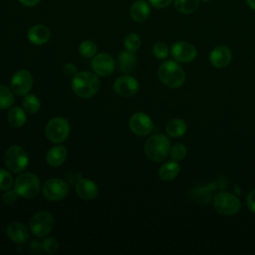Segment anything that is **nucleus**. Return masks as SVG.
<instances>
[{"mask_svg": "<svg viewBox=\"0 0 255 255\" xmlns=\"http://www.w3.org/2000/svg\"><path fill=\"white\" fill-rule=\"evenodd\" d=\"M170 55L178 63H189L196 58L197 51L192 44L185 41H178L171 46Z\"/></svg>", "mask_w": 255, "mask_h": 255, "instance_id": "10", "label": "nucleus"}, {"mask_svg": "<svg viewBox=\"0 0 255 255\" xmlns=\"http://www.w3.org/2000/svg\"><path fill=\"white\" fill-rule=\"evenodd\" d=\"M173 2V0H148V3L156 8V9H163L168 7L171 3Z\"/></svg>", "mask_w": 255, "mask_h": 255, "instance_id": "35", "label": "nucleus"}, {"mask_svg": "<svg viewBox=\"0 0 255 255\" xmlns=\"http://www.w3.org/2000/svg\"><path fill=\"white\" fill-rule=\"evenodd\" d=\"M174 8L181 14H192L199 8V0H173Z\"/></svg>", "mask_w": 255, "mask_h": 255, "instance_id": "24", "label": "nucleus"}, {"mask_svg": "<svg viewBox=\"0 0 255 255\" xmlns=\"http://www.w3.org/2000/svg\"><path fill=\"white\" fill-rule=\"evenodd\" d=\"M140 37L136 33H129L124 39V45L127 51L134 53L140 47Z\"/></svg>", "mask_w": 255, "mask_h": 255, "instance_id": "28", "label": "nucleus"}, {"mask_svg": "<svg viewBox=\"0 0 255 255\" xmlns=\"http://www.w3.org/2000/svg\"><path fill=\"white\" fill-rule=\"evenodd\" d=\"M33 86V77L27 70L17 71L11 79V90L18 96L27 95Z\"/></svg>", "mask_w": 255, "mask_h": 255, "instance_id": "11", "label": "nucleus"}, {"mask_svg": "<svg viewBox=\"0 0 255 255\" xmlns=\"http://www.w3.org/2000/svg\"><path fill=\"white\" fill-rule=\"evenodd\" d=\"M54 226V217L48 211H40L33 215L30 219L29 227L36 237H44L48 235Z\"/></svg>", "mask_w": 255, "mask_h": 255, "instance_id": "8", "label": "nucleus"}, {"mask_svg": "<svg viewBox=\"0 0 255 255\" xmlns=\"http://www.w3.org/2000/svg\"><path fill=\"white\" fill-rule=\"evenodd\" d=\"M43 195L51 201L63 199L69 192V186L66 181L60 178L48 179L42 188Z\"/></svg>", "mask_w": 255, "mask_h": 255, "instance_id": "9", "label": "nucleus"}, {"mask_svg": "<svg viewBox=\"0 0 255 255\" xmlns=\"http://www.w3.org/2000/svg\"><path fill=\"white\" fill-rule=\"evenodd\" d=\"M97 44L91 40H85L79 46V52L85 58H93L97 54Z\"/></svg>", "mask_w": 255, "mask_h": 255, "instance_id": "29", "label": "nucleus"}, {"mask_svg": "<svg viewBox=\"0 0 255 255\" xmlns=\"http://www.w3.org/2000/svg\"><path fill=\"white\" fill-rule=\"evenodd\" d=\"M160 82L168 88L177 89L181 87L185 81V72L178 62L166 60L162 62L157 71Z\"/></svg>", "mask_w": 255, "mask_h": 255, "instance_id": "2", "label": "nucleus"}, {"mask_svg": "<svg viewBox=\"0 0 255 255\" xmlns=\"http://www.w3.org/2000/svg\"><path fill=\"white\" fill-rule=\"evenodd\" d=\"M4 162L10 171L19 173L26 168L29 162V158L24 148L19 145H12L6 150L4 154Z\"/></svg>", "mask_w": 255, "mask_h": 255, "instance_id": "6", "label": "nucleus"}, {"mask_svg": "<svg viewBox=\"0 0 255 255\" xmlns=\"http://www.w3.org/2000/svg\"><path fill=\"white\" fill-rule=\"evenodd\" d=\"M14 103V96L12 90L6 86L0 85V109H8Z\"/></svg>", "mask_w": 255, "mask_h": 255, "instance_id": "27", "label": "nucleus"}, {"mask_svg": "<svg viewBox=\"0 0 255 255\" xmlns=\"http://www.w3.org/2000/svg\"><path fill=\"white\" fill-rule=\"evenodd\" d=\"M41 0H18V2L25 7H34L39 4Z\"/></svg>", "mask_w": 255, "mask_h": 255, "instance_id": "39", "label": "nucleus"}, {"mask_svg": "<svg viewBox=\"0 0 255 255\" xmlns=\"http://www.w3.org/2000/svg\"><path fill=\"white\" fill-rule=\"evenodd\" d=\"M27 38L33 45H43L50 40L51 31L44 24H36L29 28L27 32Z\"/></svg>", "mask_w": 255, "mask_h": 255, "instance_id": "16", "label": "nucleus"}, {"mask_svg": "<svg viewBox=\"0 0 255 255\" xmlns=\"http://www.w3.org/2000/svg\"><path fill=\"white\" fill-rule=\"evenodd\" d=\"M180 166L178 164V161L171 160L163 163L159 170H158V176L160 179L164 181H170L173 180L179 173Z\"/></svg>", "mask_w": 255, "mask_h": 255, "instance_id": "21", "label": "nucleus"}, {"mask_svg": "<svg viewBox=\"0 0 255 255\" xmlns=\"http://www.w3.org/2000/svg\"><path fill=\"white\" fill-rule=\"evenodd\" d=\"M150 15V4L145 0H135L129 7V17L137 23L144 22Z\"/></svg>", "mask_w": 255, "mask_h": 255, "instance_id": "18", "label": "nucleus"}, {"mask_svg": "<svg viewBox=\"0 0 255 255\" xmlns=\"http://www.w3.org/2000/svg\"><path fill=\"white\" fill-rule=\"evenodd\" d=\"M8 122L14 128L22 127L26 122V113L20 107H14L8 112Z\"/></svg>", "mask_w": 255, "mask_h": 255, "instance_id": "25", "label": "nucleus"}, {"mask_svg": "<svg viewBox=\"0 0 255 255\" xmlns=\"http://www.w3.org/2000/svg\"><path fill=\"white\" fill-rule=\"evenodd\" d=\"M165 130L171 137H180L186 132L187 126L182 119H172L167 123Z\"/></svg>", "mask_w": 255, "mask_h": 255, "instance_id": "23", "label": "nucleus"}, {"mask_svg": "<svg viewBox=\"0 0 255 255\" xmlns=\"http://www.w3.org/2000/svg\"><path fill=\"white\" fill-rule=\"evenodd\" d=\"M214 209L217 213L225 216H232L241 209V202L236 195L227 191H220L213 198Z\"/></svg>", "mask_w": 255, "mask_h": 255, "instance_id": "4", "label": "nucleus"}, {"mask_svg": "<svg viewBox=\"0 0 255 255\" xmlns=\"http://www.w3.org/2000/svg\"><path fill=\"white\" fill-rule=\"evenodd\" d=\"M8 238L16 244L26 243L29 239V232L27 227L21 222H11L8 224L7 229Z\"/></svg>", "mask_w": 255, "mask_h": 255, "instance_id": "17", "label": "nucleus"}, {"mask_svg": "<svg viewBox=\"0 0 255 255\" xmlns=\"http://www.w3.org/2000/svg\"><path fill=\"white\" fill-rule=\"evenodd\" d=\"M76 191L81 198L90 200L98 195L99 187L91 179L80 178L76 183Z\"/></svg>", "mask_w": 255, "mask_h": 255, "instance_id": "19", "label": "nucleus"}, {"mask_svg": "<svg viewBox=\"0 0 255 255\" xmlns=\"http://www.w3.org/2000/svg\"><path fill=\"white\" fill-rule=\"evenodd\" d=\"M13 185V177L6 169H0V189L7 190Z\"/></svg>", "mask_w": 255, "mask_h": 255, "instance_id": "32", "label": "nucleus"}, {"mask_svg": "<svg viewBox=\"0 0 255 255\" xmlns=\"http://www.w3.org/2000/svg\"><path fill=\"white\" fill-rule=\"evenodd\" d=\"M129 128L136 135H146L153 128V122L149 116L144 113L133 114L128 122Z\"/></svg>", "mask_w": 255, "mask_h": 255, "instance_id": "12", "label": "nucleus"}, {"mask_svg": "<svg viewBox=\"0 0 255 255\" xmlns=\"http://www.w3.org/2000/svg\"><path fill=\"white\" fill-rule=\"evenodd\" d=\"M201 1H203V2H207V1H210V0H201Z\"/></svg>", "mask_w": 255, "mask_h": 255, "instance_id": "41", "label": "nucleus"}, {"mask_svg": "<svg viewBox=\"0 0 255 255\" xmlns=\"http://www.w3.org/2000/svg\"><path fill=\"white\" fill-rule=\"evenodd\" d=\"M246 203H247V206L250 209V211L255 214V189H252L247 194Z\"/></svg>", "mask_w": 255, "mask_h": 255, "instance_id": "36", "label": "nucleus"}, {"mask_svg": "<svg viewBox=\"0 0 255 255\" xmlns=\"http://www.w3.org/2000/svg\"><path fill=\"white\" fill-rule=\"evenodd\" d=\"M138 89V83L135 78L125 75L116 80L114 83V91L122 97H131L133 96Z\"/></svg>", "mask_w": 255, "mask_h": 255, "instance_id": "14", "label": "nucleus"}, {"mask_svg": "<svg viewBox=\"0 0 255 255\" xmlns=\"http://www.w3.org/2000/svg\"><path fill=\"white\" fill-rule=\"evenodd\" d=\"M91 66L95 74L101 77H106L111 75L114 72L115 61L110 54L100 53V54H96L93 57Z\"/></svg>", "mask_w": 255, "mask_h": 255, "instance_id": "13", "label": "nucleus"}, {"mask_svg": "<svg viewBox=\"0 0 255 255\" xmlns=\"http://www.w3.org/2000/svg\"><path fill=\"white\" fill-rule=\"evenodd\" d=\"M14 190L24 198H34L40 191V180L33 173H21L14 182Z\"/></svg>", "mask_w": 255, "mask_h": 255, "instance_id": "5", "label": "nucleus"}, {"mask_svg": "<svg viewBox=\"0 0 255 255\" xmlns=\"http://www.w3.org/2000/svg\"><path fill=\"white\" fill-rule=\"evenodd\" d=\"M170 141L164 134H153L147 138L144 144V152L153 162L164 160L169 154Z\"/></svg>", "mask_w": 255, "mask_h": 255, "instance_id": "3", "label": "nucleus"}, {"mask_svg": "<svg viewBox=\"0 0 255 255\" xmlns=\"http://www.w3.org/2000/svg\"><path fill=\"white\" fill-rule=\"evenodd\" d=\"M42 249L48 254H54L59 249V242L53 237H48L42 242Z\"/></svg>", "mask_w": 255, "mask_h": 255, "instance_id": "33", "label": "nucleus"}, {"mask_svg": "<svg viewBox=\"0 0 255 255\" xmlns=\"http://www.w3.org/2000/svg\"><path fill=\"white\" fill-rule=\"evenodd\" d=\"M45 133L47 138L54 142L60 143L65 141L70 133V124L62 117H55L49 121L46 126Z\"/></svg>", "mask_w": 255, "mask_h": 255, "instance_id": "7", "label": "nucleus"}, {"mask_svg": "<svg viewBox=\"0 0 255 255\" xmlns=\"http://www.w3.org/2000/svg\"><path fill=\"white\" fill-rule=\"evenodd\" d=\"M118 62L120 70L124 73L128 74L134 70L136 65V58L133 53L128 51H123L119 55Z\"/></svg>", "mask_w": 255, "mask_h": 255, "instance_id": "22", "label": "nucleus"}, {"mask_svg": "<svg viewBox=\"0 0 255 255\" xmlns=\"http://www.w3.org/2000/svg\"><path fill=\"white\" fill-rule=\"evenodd\" d=\"M63 72L68 77H74L77 74V67L72 63H67L63 67Z\"/></svg>", "mask_w": 255, "mask_h": 255, "instance_id": "37", "label": "nucleus"}, {"mask_svg": "<svg viewBox=\"0 0 255 255\" xmlns=\"http://www.w3.org/2000/svg\"><path fill=\"white\" fill-rule=\"evenodd\" d=\"M17 192L15 190H11V189H7L5 190V192L2 194V201L6 204H12L16 201L17 199Z\"/></svg>", "mask_w": 255, "mask_h": 255, "instance_id": "34", "label": "nucleus"}, {"mask_svg": "<svg viewBox=\"0 0 255 255\" xmlns=\"http://www.w3.org/2000/svg\"><path fill=\"white\" fill-rule=\"evenodd\" d=\"M28 250L31 253H40L42 250V243L37 240H31L28 243Z\"/></svg>", "mask_w": 255, "mask_h": 255, "instance_id": "38", "label": "nucleus"}, {"mask_svg": "<svg viewBox=\"0 0 255 255\" xmlns=\"http://www.w3.org/2000/svg\"><path fill=\"white\" fill-rule=\"evenodd\" d=\"M67 148L64 145L58 144L51 147L46 155V160L51 166L57 167L62 165L67 158Z\"/></svg>", "mask_w": 255, "mask_h": 255, "instance_id": "20", "label": "nucleus"}, {"mask_svg": "<svg viewBox=\"0 0 255 255\" xmlns=\"http://www.w3.org/2000/svg\"><path fill=\"white\" fill-rule=\"evenodd\" d=\"M100 80L97 74L91 72H79L73 77V92L82 99H89L95 96L100 90Z\"/></svg>", "mask_w": 255, "mask_h": 255, "instance_id": "1", "label": "nucleus"}, {"mask_svg": "<svg viewBox=\"0 0 255 255\" xmlns=\"http://www.w3.org/2000/svg\"><path fill=\"white\" fill-rule=\"evenodd\" d=\"M186 153H187V148L183 143H175L170 147V150H169V155L171 159L175 161L183 160L184 157L186 156Z\"/></svg>", "mask_w": 255, "mask_h": 255, "instance_id": "30", "label": "nucleus"}, {"mask_svg": "<svg viewBox=\"0 0 255 255\" xmlns=\"http://www.w3.org/2000/svg\"><path fill=\"white\" fill-rule=\"evenodd\" d=\"M152 55L158 59V60H163L168 56L169 53V48L167 46L166 43L164 42H156L153 46H152Z\"/></svg>", "mask_w": 255, "mask_h": 255, "instance_id": "31", "label": "nucleus"}, {"mask_svg": "<svg viewBox=\"0 0 255 255\" xmlns=\"http://www.w3.org/2000/svg\"><path fill=\"white\" fill-rule=\"evenodd\" d=\"M232 60V52L225 45L216 46L209 53V61L215 68L222 69L227 67Z\"/></svg>", "mask_w": 255, "mask_h": 255, "instance_id": "15", "label": "nucleus"}, {"mask_svg": "<svg viewBox=\"0 0 255 255\" xmlns=\"http://www.w3.org/2000/svg\"><path fill=\"white\" fill-rule=\"evenodd\" d=\"M22 105H23L25 112H27L29 114L37 113L41 106L39 99L36 96L29 95V94L24 96V98L22 100Z\"/></svg>", "mask_w": 255, "mask_h": 255, "instance_id": "26", "label": "nucleus"}, {"mask_svg": "<svg viewBox=\"0 0 255 255\" xmlns=\"http://www.w3.org/2000/svg\"><path fill=\"white\" fill-rule=\"evenodd\" d=\"M246 3L252 10H255V0H246Z\"/></svg>", "mask_w": 255, "mask_h": 255, "instance_id": "40", "label": "nucleus"}]
</instances>
